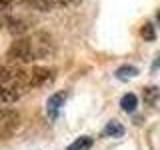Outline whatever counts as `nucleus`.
Masks as SVG:
<instances>
[{"label": "nucleus", "instance_id": "f257e3e1", "mask_svg": "<svg viewBox=\"0 0 160 150\" xmlns=\"http://www.w3.org/2000/svg\"><path fill=\"white\" fill-rule=\"evenodd\" d=\"M48 82H52V72L48 68L34 66L32 70H28V88H40Z\"/></svg>", "mask_w": 160, "mask_h": 150}, {"label": "nucleus", "instance_id": "f03ea898", "mask_svg": "<svg viewBox=\"0 0 160 150\" xmlns=\"http://www.w3.org/2000/svg\"><path fill=\"white\" fill-rule=\"evenodd\" d=\"M26 92L20 84H0V104H12Z\"/></svg>", "mask_w": 160, "mask_h": 150}, {"label": "nucleus", "instance_id": "7ed1b4c3", "mask_svg": "<svg viewBox=\"0 0 160 150\" xmlns=\"http://www.w3.org/2000/svg\"><path fill=\"white\" fill-rule=\"evenodd\" d=\"M64 102H66V94L64 92H54L52 96H48L46 100V112L50 118H56L58 110L64 106Z\"/></svg>", "mask_w": 160, "mask_h": 150}, {"label": "nucleus", "instance_id": "20e7f679", "mask_svg": "<svg viewBox=\"0 0 160 150\" xmlns=\"http://www.w3.org/2000/svg\"><path fill=\"white\" fill-rule=\"evenodd\" d=\"M4 26H6L8 32H12V34H24L28 30V22L24 18H18V16H6L4 18Z\"/></svg>", "mask_w": 160, "mask_h": 150}, {"label": "nucleus", "instance_id": "39448f33", "mask_svg": "<svg viewBox=\"0 0 160 150\" xmlns=\"http://www.w3.org/2000/svg\"><path fill=\"white\" fill-rule=\"evenodd\" d=\"M102 136H106V138H122L124 136V126L120 122H116V120H112V122H108L106 126H104Z\"/></svg>", "mask_w": 160, "mask_h": 150}, {"label": "nucleus", "instance_id": "423d86ee", "mask_svg": "<svg viewBox=\"0 0 160 150\" xmlns=\"http://www.w3.org/2000/svg\"><path fill=\"white\" fill-rule=\"evenodd\" d=\"M136 106H138V96H136V94L128 92V94H124V96L120 98V108H122L124 112L132 114L134 110H136Z\"/></svg>", "mask_w": 160, "mask_h": 150}, {"label": "nucleus", "instance_id": "0eeeda50", "mask_svg": "<svg viewBox=\"0 0 160 150\" xmlns=\"http://www.w3.org/2000/svg\"><path fill=\"white\" fill-rule=\"evenodd\" d=\"M92 144H94V140L90 138V136H80V138L74 140L66 150H90V148H92Z\"/></svg>", "mask_w": 160, "mask_h": 150}, {"label": "nucleus", "instance_id": "6e6552de", "mask_svg": "<svg viewBox=\"0 0 160 150\" xmlns=\"http://www.w3.org/2000/svg\"><path fill=\"white\" fill-rule=\"evenodd\" d=\"M26 6H32L36 10H42V12H48V10L54 8V2L52 0H22Z\"/></svg>", "mask_w": 160, "mask_h": 150}, {"label": "nucleus", "instance_id": "1a4fd4ad", "mask_svg": "<svg viewBox=\"0 0 160 150\" xmlns=\"http://www.w3.org/2000/svg\"><path fill=\"white\" fill-rule=\"evenodd\" d=\"M134 76H138V68L136 66H120L116 70V78L118 80H130V78H134Z\"/></svg>", "mask_w": 160, "mask_h": 150}, {"label": "nucleus", "instance_id": "9d476101", "mask_svg": "<svg viewBox=\"0 0 160 150\" xmlns=\"http://www.w3.org/2000/svg\"><path fill=\"white\" fill-rule=\"evenodd\" d=\"M144 102L146 104H156V100L160 98V88H156V86H148V88H144Z\"/></svg>", "mask_w": 160, "mask_h": 150}, {"label": "nucleus", "instance_id": "9b49d317", "mask_svg": "<svg viewBox=\"0 0 160 150\" xmlns=\"http://www.w3.org/2000/svg\"><path fill=\"white\" fill-rule=\"evenodd\" d=\"M140 34H142V38H144V40H154V36H156V34H154V26H152V24H148V22L142 26Z\"/></svg>", "mask_w": 160, "mask_h": 150}, {"label": "nucleus", "instance_id": "f8f14e48", "mask_svg": "<svg viewBox=\"0 0 160 150\" xmlns=\"http://www.w3.org/2000/svg\"><path fill=\"white\" fill-rule=\"evenodd\" d=\"M54 6H78L82 0H52Z\"/></svg>", "mask_w": 160, "mask_h": 150}, {"label": "nucleus", "instance_id": "ddd939ff", "mask_svg": "<svg viewBox=\"0 0 160 150\" xmlns=\"http://www.w3.org/2000/svg\"><path fill=\"white\" fill-rule=\"evenodd\" d=\"M12 4H14V0H0V12L12 10Z\"/></svg>", "mask_w": 160, "mask_h": 150}, {"label": "nucleus", "instance_id": "4468645a", "mask_svg": "<svg viewBox=\"0 0 160 150\" xmlns=\"http://www.w3.org/2000/svg\"><path fill=\"white\" fill-rule=\"evenodd\" d=\"M10 116V114L6 112V110H2V108H0V122H4V120H6Z\"/></svg>", "mask_w": 160, "mask_h": 150}, {"label": "nucleus", "instance_id": "2eb2a0df", "mask_svg": "<svg viewBox=\"0 0 160 150\" xmlns=\"http://www.w3.org/2000/svg\"><path fill=\"white\" fill-rule=\"evenodd\" d=\"M158 66H160V56H158V60H156V62H154V64H152V70H156Z\"/></svg>", "mask_w": 160, "mask_h": 150}, {"label": "nucleus", "instance_id": "dca6fc26", "mask_svg": "<svg viewBox=\"0 0 160 150\" xmlns=\"http://www.w3.org/2000/svg\"><path fill=\"white\" fill-rule=\"evenodd\" d=\"M158 20H160V12H158Z\"/></svg>", "mask_w": 160, "mask_h": 150}]
</instances>
